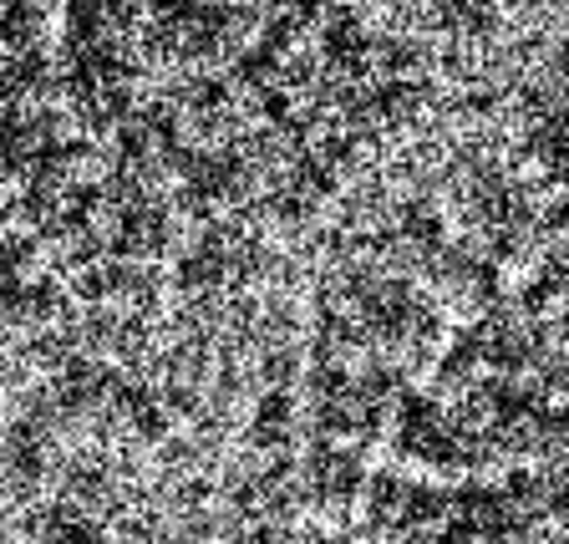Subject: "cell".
<instances>
[{
	"mask_svg": "<svg viewBox=\"0 0 569 544\" xmlns=\"http://www.w3.org/2000/svg\"><path fill=\"white\" fill-rule=\"evenodd\" d=\"M51 474V427L41 417H6L0 423V484L36 488Z\"/></svg>",
	"mask_w": 569,
	"mask_h": 544,
	"instance_id": "cell-2",
	"label": "cell"
},
{
	"mask_svg": "<svg viewBox=\"0 0 569 544\" xmlns=\"http://www.w3.org/2000/svg\"><path fill=\"white\" fill-rule=\"evenodd\" d=\"M21 544H112V534H107L97 510H87L67 494H51L26 510Z\"/></svg>",
	"mask_w": 569,
	"mask_h": 544,
	"instance_id": "cell-1",
	"label": "cell"
}]
</instances>
